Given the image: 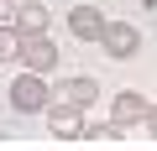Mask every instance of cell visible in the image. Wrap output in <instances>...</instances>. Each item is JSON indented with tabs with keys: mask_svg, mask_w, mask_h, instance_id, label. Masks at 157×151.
Instances as JSON below:
<instances>
[{
	"mask_svg": "<svg viewBox=\"0 0 157 151\" xmlns=\"http://www.w3.org/2000/svg\"><path fill=\"white\" fill-rule=\"evenodd\" d=\"M121 135H126V125H115V120L110 125H84V141H94V146H115Z\"/></svg>",
	"mask_w": 157,
	"mask_h": 151,
	"instance_id": "30bf717a",
	"label": "cell"
},
{
	"mask_svg": "<svg viewBox=\"0 0 157 151\" xmlns=\"http://www.w3.org/2000/svg\"><path fill=\"white\" fill-rule=\"evenodd\" d=\"M47 130L58 135V141H78V135H84V104H68V99H52L47 110Z\"/></svg>",
	"mask_w": 157,
	"mask_h": 151,
	"instance_id": "3957f363",
	"label": "cell"
},
{
	"mask_svg": "<svg viewBox=\"0 0 157 151\" xmlns=\"http://www.w3.org/2000/svg\"><path fill=\"white\" fill-rule=\"evenodd\" d=\"M47 104H52V84H47V73L21 68V78H11V110H16V115H42Z\"/></svg>",
	"mask_w": 157,
	"mask_h": 151,
	"instance_id": "6da1fadb",
	"label": "cell"
},
{
	"mask_svg": "<svg viewBox=\"0 0 157 151\" xmlns=\"http://www.w3.org/2000/svg\"><path fill=\"white\" fill-rule=\"evenodd\" d=\"M0 63H21V26L16 21L0 26Z\"/></svg>",
	"mask_w": 157,
	"mask_h": 151,
	"instance_id": "9c48e42d",
	"label": "cell"
},
{
	"mask_svg": "<svg viewBox=\"0 0 157 151\" xmlns=\"http://www.w3.org/2000/svg\"><path fill=\"white\" fill-rule=\"evenodd\" d=\"M100 47H105L110 57H136V52H141V31H136L131 21H105Z\"/></svg>",
	"mask_w": 157,
	"mask_h": 151,
	"instance_id": "277c9868",
	"label": "cell"
},
{
	"mask_svg": "<svg viewBox=\"0 0 157 151\" xmlns=\"http://www.w3.org/2000/svg\"><path fill=\"white\" fill-rule=\"evenodd\" d=\"M147 110H152V104H147L136 89H121V94L110 99V120L126 125V130H131V125H147Z\"/></svg>",
	"mask_w": 157,
	"mask_h": 151,
	"instance_id": "8992f818",
	"label": "cell"
},
{
	"mask_svg": "<svg viewBox=\"0 0 157 151\" xmlns=\"http://www.w3.org/2000/svg\"><path fill=\"white\" fill-rule=\"evenodd\" d=\"M21 68L52 73V68H58V42H52L47 31H21Z\"/></svg>",
	"mask_w": 157,
	"mask_h": 151,
	"instance_id": "7a4b0ae2",
	"label": "cell"
},
{
	"mask_svg": "<svg viewBox=\"0 0 157 151\" xmlns=\"http://www.w3.org/2000/svg\"><path fill=\"white\" fill-rule=\"evenodd\" d=\"M47 5H42V0H16V26L21 31H47Z\"/></svg>",
	"mask_w": 157,
	"mask_h": 151,
	"instance_id": "ba28073f",
	"label": "cell"
},
{
	"mask_svg": "<svg viewBox=\"0 0 157 151\" xmlns=\"http://www.w3.org/2000/svg\"><path fill=\"white\" fill-rule=\"evenodd\" d=\"M147 130H152V135H157V104H152V110H147Z\"/></svg>",
	"mask_w": 157,
	"mask_h": 151,
	"instance_id": "7c38bea8",
	"label": "cell"
},
{
	"mask_svg": "<svg viewBox=\"0 0 157 151\" xmlns=\"http://www.w3.org/2000/svg\"><path fill=\"white\" fill-rule=\"evenodd\" d=\"M68 37L100 42V37H105V11H100V5H73V11H68Z\"/></svg>",
	"mask_w": 157,
	"mask_h": 151,
	"instance_id": "5b68a950",
	"label": "cell"
},
{
	"mask_svg": "<svg viewBox=\"0 0 157 151\" xmlns=\"http://www.w3.org/2000/svg\"><path fill=\"white\" fill-rule=\"evenodd\" d=\"M58 99H68V104H94L100 99V78H89V73H73V78H63L58 84Z\"/></svg>",
	"mask_w": 157,
	"mask_h": 151,
	"instance_id": "52a82bcc",
	"label": "cell"
},
{
	"mask_svg": "<svg viewBox=\"0 0 157 151\" xmlns=\"http://www.w3.org/2000/svg\"><path fill=\"white\" fill-rule=\"evenodd\" d=\"M6 21H16V0H0V26Z\"/></svg>",
	"mask_w": 157,
	"mask_h": 151,
	"instance_id": "8fae6325",
	"label": "cell"
}]
</instances>
